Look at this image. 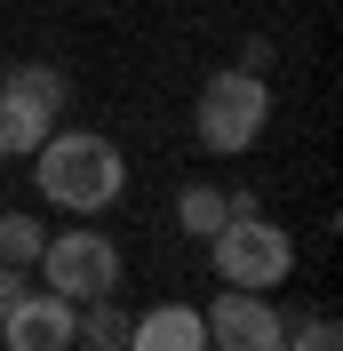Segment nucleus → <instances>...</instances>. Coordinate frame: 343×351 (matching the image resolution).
<instances>
[{
    "label": "nucleus",
    "mask_w": 343,
    "mask_h": 351,
    "mask_svg": "<svg viewBox=\"0 0 343 351\" xmlns=\"http://www.w3.org/2000/svg\"><path fill=\"white\" fill-rule=\"evenodd\" d=\"M40 280L64 295V304H96L120 287V247L96 232V223H72V232H48L40 240Z\"/></svg>",
    "instance_id": "20e7f679"
},
{
    "label": "nucleus",
    "mask_w": 343,
    "mask_h": 351,
    "mask_svg": "<svg viewBox=\"0 0 343 351\" xmlns=\"http://www.w3.org/2000/svg\"><path fill=\"white\" fill-rule=\"evenodd\" d=\"M72 311L56 287H24L16 311H0V351H72Z\"/></svg>",
    "instance_id": "423d86ee"
},
{
    "label": "nucleus",
    "mask_w": 343,
    "mask_h": 351,
    "mask_svg": "<svg viewBox=\"0 0 343 351\" xmlns=\"http://www.w3.org/2000/svg\"><path fill=\"white\" fill-rule=\"evenodd\" d=\"M120 351H208V319H200V304H152L144 319H128Z\"/></svg>",
    "instance_id": "6e6552de"
},
{
    "label": "nucleus",
    "mask_w": 343,
    "mask_h": 351,
    "mask_svg": "<svg viewBox=\"0 0 343 351\" xmlns=\"http://www.w3.org/2000/svg\"><path fill=\"white\" fill-rule=\"evenodd\" d=\"M32 184H40L48 208L104 216L112 199L128 192V160H120V144L96 136V128H48L40 152H32Z\"/></svg>",
    "instance_id": "f257e3e1"
},
{
    "label": "nucleus",
    "mask_w": 343,
    "mask_h": 351,
    "mask_svg": "<svg viewBox=\"0 0 343 351\" xmlns=\"http://www.w3.org/2000/svg\"><path fill=\"white\" fill-rule=\"evenodd\" d=\"M279 351H343V328L327 319V311H311L303 328H287V335H279Z\"/></svg>",
    "instance_id": "f8f14e48"
},
{
    "label": "nucleus",
    "mask_w": 343,
    "mask_h": 351,
    "mask_svg": "<svg viewBox=\"0 0 343 351\" xmlns=\"http://www.w3.org/2000/svg\"><path fill=\"white\" fill-rule=\"evenodd\" d=\"M263 120H272V88H263V72H248V64L208 72V88H200V104H192V136H200V152H215V160L256 152Z\"/></svg>",
    "instance_id": "f03ea898"
},
{
    "label": "nucleus",
    "mask_w": 343,
    "mask_h": 351,
    "mask_svg": "<svg viewBox=\"0 0 343 351\" xmlns=\"http://www.w3.org/2000/svg\"><path fill=\"white\" fill-rule=\"evenodd\" d=\"M56 120H64L56 104H40L32 88H16L8 72H0V160H32V152H40V136L56 128Z\"/></svg>",
    "instance_id": "0eeeda50"
},
{
    "label": "nucleus",
    "mask_w": 343,
    "mask_h": 351,
    "mask_svg": "<svg viewBox=\"0 0 343 351\" xmlns=\"http://www.w3.org/2000/svg\"><path fill=\"white\" fill-rule=\"evenodd\" d=\"M40 216H24V208H0V263H24V271H32V263H40Z\"/></svg>",
    "instance_id": "9b49d317"
},
{
    "label": "nucleus",
    "mask_w": 343,
    "mask_h": 351,
    "mask_svg": "<svg viewBox=\"0 0 343 351\" xmlns=\"http://www.w3.org/2000/svg\"><path fill=\"white\" fill-rule=\"evenodd\" d=\"M224 216H232V192H215V184H184V192H176V223H184L192 240L224 232Z\"/></svg>",
    "instance_id": "1a4fd4ad"
},
{
    "label": "nucleus",
    "mask_w": 343,
    "mask_h": 351,
    "mask_svg": "<svg viewBox=\"0 0 343 351\" xmlns=\"http://www.w3.org/2000/svg\"><path fill=\"white\" fill-rule=\"evenodd\" d=\"M72 343L120 351V343H128V311L112 304V295H96V304H80V311H72Z\"/></svg>",
    "instance_id": "9d476101"
},
{
    "label": "nucleus",
    "mask_w": 343,
    "mask_h": 351,
    "mask_svg": "<svg viewBox=\"0 0 343 351\" xmlns=\"http://www.w3.org/2000/svg\"><path fill=\"white\" fill-rule=\"evenodd\" d=\"M72 351H96V343H72Z\"/></svg>",
    "instance_id": "4468645a"
},
{
    "label": "nucleus",
    "mask_w": 343,
    "mask_h": 351,
    "mask_svg": "<svg viewBox=\"0 0 343 351\" xmlns=\"http://www.w3.org/2000/svg\"><path fill=\"white\" fill-rule=\"evenodd\" d=\"M200 319H208V351H279V335H287V319L256 287H224Z\"/></svg>",
    "instance_id": "39448f33"
},
{
    "label": "nucleus",
    "mask_w": 343,
    "mask_h": 351,
    "mask_svg": "<svg viewBox=\"0 0 343 351\" xmlns=\"http://www.w3.org/2000/svg\"><path fill=\"white\" fill-rule=\"evenodd\" d=\"M24 287H32V271H24V263H0V311H16Z\"/></svg>",
    "instance_id": "ddd939ff"
},
{
    "label": "nucleus",
    "mask_w": 343,
    "mask_h": 351,
    "mask_svg": "<svg viewBox=\"0 0 343 351\" xmlns=\"http://www.w3.org/2000/svg\"><path fill=\"white\" fill-rule=\"evenodd\" d=\"M208 263L224 287H256V295H272L287 271H296V240L279 232L272 216H224V232H208Z\"/></svg>",
    "instance_id": "7ed1b4c3"
}]
</instances>
